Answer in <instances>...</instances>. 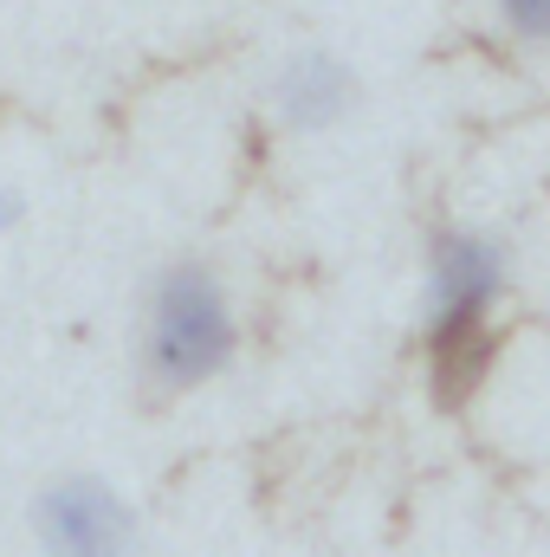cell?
I'll return each instance as SVG.
<instances>
[{"instance_id":"7a4b0ae2","label":"cell","mask_w":550,"mask_h":557,"mask_svg":"<svg viewBox=\"0 0 550 557\" xmlns=\"http://www.w3.org/2000/svg\"><path fill=\"white\" fill-rule=\"evenodd\" d=\"M505 278H512V260L492 234H473V227L434 234V247H427V350L499 337L492 311L505 298Z\"/></svg>"},{"instance_id":"8992f818","label":"cell","mask_w":550,"mask_h":557,"mask_svg":"<svg viewBox=\"0 0 550 557\" xmlns=\"http://www.w3.org/2000/svg\"><path fill=\"white\" fill-rule=\"evenodd\" d=\"M20 208H26V201H20V195H13V188H7V182H0V234H7V227H13V221H20Z\"/></svg>"},{"instance_id":"3957f363","label":"cell","mask_w":550,"mask_h":557,"mask_svg":"<svg viewBox=\"0 0 550 557\" xmlns=\"http://www.w3.org/2000/svg\"><path fill=\"white\" fill-rule=\"evenodd\" d=\"M46 557H137V512L104 480H59L33 499Z\"/></svg>"},{"instance_id":"6da1fadb","label":"cell","mask_w":550,"mask_h":557,"mask_svg":"<svg viewBox=\"0 0 550 557\" xmlns=\"http://www.w3.org/2000/svg\"><path fill=\"white\" fill-rule=\"evenodd\" d=\"M234 350H240V318H234V298H227L221 273L201 260H175L149 285V311H142L149 383L201 389L234 363Z\"/></svg>"},{"instance_id":"5b68a950","label":"cell","mask_w":550,"mask_h":557,"mask_svg":"<svg viewBox=\"0 0 550 557\" xmlns=\"http://www.w3.org/2000/svg\"><path fill=\"white\" fill-rule=\"evenodd\" d=\"M492 20L505 26V39L550 52V0H492Z\"/></svg>"},{"instance_id":"277c9868","label":"cell","mask_w":550,"mask_h":557,"mask_svg":"<svg viewBox=\"0 0 550 557\" xmlns=\"http://www.w3.org/2000/svg\"><path fill=\"white\" fill-rule=\"evenodd\" d=\"M363 85H357V65L324 52V46H304L278 65L273 78V111L291 131H337L350 111H357Z\"/></svg>"}]
</instances>
